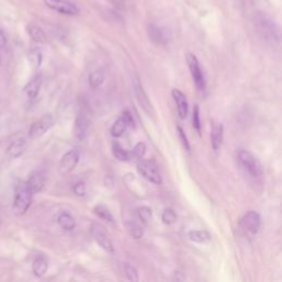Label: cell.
Segmentation results:
<instances>
[{
  "mask_svg": "<svg viewBox=\"0 0 282 282\" xmlns=\"http://www.w3.org/2000/svg\"><path fill=\"white\" fill-rule=\"evenodd\" d=\"M73 192L75 193L77 197H84L85 193H86V187H85V184L84 182H77L74 184L73 186Z\"/></svg>",
  "mask_w": 282,
  "mask_h": 282,
  "instance_id": "35",
  "label": "cell"
},
{
  "mask_svg": "<svg viewBox=\"0 0 282 282\" xmlns=\"http://www.w3.org/2000/svg\"><path fill=\"white\" fill-rule=\"evenodd\" d=\"M88 131V118L84 112H79L74 125V136L78 141L84 140Z\"/></svg>",
  "mask_w": 282,
  "mask_h": 282,
  "instance_id": "11",
  "label": "cell"
},
{
  "mask_svg": "<svg viewBox=\"0 0 282 282\" xmlns=\"http://www.w3.org/2000/svg\"><path fill=\"white\" fill-rule=\"evenodd\" d=\"M79 161V152L76 149H72V150H68L67 152L64 153L59 165L60 173L62 175H67L70 174L71 172L76 168V165Z\"/></svg>",
  "mask_w": 282,
  "mask_h": 282,
  "instance_id": "9",
  "label": "cell"
},
{
  "mask_svg": "<svg viewBox=\"0 0 282 282\" xmlns=\"http://www.w3.org/2000/svg\"><path fill=\"white\" fill-rule=\"evenodd\" d=\"M0 63H2V57H0Z\"/></svg>",
  "mask_w": 282,
  "mask_h": 282,
  "instance_id": "39",
  "label": "cell"
},
{
  "mask_svg": "<svg viewBox=\"0 0 282 282\" xmlns=\"http://www.w3.org/2000/svg\"><path fill=\"white\" fill-rule=\"evenodd\" d=\"M184 279H185V278L183 277L182 272H180V271H176V272L174 273V277H173V280H174V281H183Z\"/></svg>",
  "mask_w": 282,
  "mask_h": 282,
  "instance_id": "38",
  "label": "cell"
},
{
  "mask_svg": "<svg viewBox=\"0 0 282 282\" xmlns=\"http://www.w3.org/2000/svg\"><path fill=\"white\" fill-rule=\"evenodd\" d=\"M124 269H125V274L128 280L130 281H138L139 280V275H138L137 269L130 263H124Z\"/></svg>",
  "mask_w": 282,
  "mask_h": 282,
  "instance_id": "31",
  "label": "cell"
},
{
  "mask_svg": "<svg viewBox=\"0 0 282 282\" xmlns=\"http://www.w3.org/2000/svg\"><path fill=\"white\" fill-rule=\"evenodd\" d=\"M137 170L139 174L149 182L157 184V185L162 183V176L160 174L158 165L153 161L139 159L137 163Z\"/></svg>",
  "mask_w": 282,
  "mask_h": 282,
  "instance_id": "4",
  "label": "cell"
},
{
  "mask_svg": "<svg viewBox=\"0 0 282 282\" xmlns=\"http://www.w3.org/2000/svg\"><path fill=\"white\" fill-rule=\"evenodd\" d=\"M149 37L157 44H166L169 42V33L163 28L151 25L148 28Z\"/></svg>",
  "mask_w": 282,
  "mask_h": 282,
  "instance_id": "14",
  "label": "cell"
},
{
  "mask_svg": "<svg viewBox=\"0 0 282 282\" xmlns=\"http://www.w3.org/2000/svg\"><path fill=\"white\" fill-rule=\"evenodd\" d=\"M254 25L256 31L263 41L270 43H279L280 33L278 26L264 13H257L254 16Z\"/></svg>",
  "mask_w": 282,
  "mask_h": 282,
  "instance_id": "1",
  "label": "cell"
},
{
  "mask_svg": "<svg viewBox=\"0 0 282 282\" xmlns=\"http://www.w3.org/2000/svg\"><path fill=\"white\" fill-rule=\"evenodd\" d=\"M241 229L249 236H255L260 231L261 218L255 211H249L243 216L240 221Z\"/></svg>",
  "mask_w": 282,
  "mask_h": 282,
  "instance_id": "6",
  "label": "cell"
},
{
  "mask_svg": "<svg viewBox=\"0 0 282 282\" xmlns=\"http://www.w3.org/2000/svg\"><path fill=\"white\" fill-rule=\"evenodd\" d=\"M28 34L30 36V38L33 40L34 42L38 43H45L47 42V36H45L44 31L41 28H39L38 26L34 25H29L27 27Z\"/></svg>",
  "mask_w": 282,
  "mask_h": 282,
  "instance_id": "19",
  "label": "cell"
},
{
  "mask_svg": "<svg viewBox=\"0 0 282 282\" xmlns=\"http://www.w3.org/2000/svg\"><path fill=\"white\" fill-rule=\"evenodd\" d=\"M44 4L50 9L57 11L62 15L75 16L79 13L77 6L74 3L68 2V0H44Z\"/></svg>",
  "mask_w": 282,
  "mask_h": 282,
  "instance_id": "8",
  "label": "cell"
},
{
  "mask_svg": "<svg viewBox=\"0 0 282 282\" xmlns=\"http://www.w3.org/2000/svg\"><path fill=\"white\" fill-rule=\"evenodd\" d=\"M125 225H126V228H127V231H128V233L130 234L132 238L140 239L143 236V229L139 225V224H137L135 222H127L125 224Z\"/></svg>",
  "mask_w": 282,
  "mask_h": 282,
  "instance_id": "25",
  "label": "cell"
},
{
  "mask_svg": "<svg viewBox=\"0 0 282 282\" xmlns=\"http://www.w3.org/2000/svg\"><path fill=\"white\" fill-rule=\"evenodd\" d=\"M32 195L27 182H22L17 186L14 201V212L17 215H24L29 210L32 202Z\"/></svg>",
  "mask_w": 282,
  "mask_h": 282,
  "instance_id": "3",
  "label": "cell"
},
{
  "mask_svg": "<svg viewBox=\"0 0 282 282\" xmlns=\"http://www.w3.org/2000/svg\"><path fill=\"white\" fill-rule=\"evenodd\" d=\"M122 117L124 120H125V123L127 124L128 127H135V120H134V117H132V115L128 112V111H125L123 114H122Z\"/></svg>",
  "mask_w": 282,
  "mask_h": 282,
  "instance_id": "36",
  "label": "cell"
},
{
  "mask_svg": "<svg viewBox=\"0 0 282 282\" xmlns=\"http://www.w3.org/2000/svg\"><path fill=\"white\" fill-rule=\"evenodd\" d=\"M186 61H187L190 73H191L194 84L197 85L198 89L204 90L206 87L205 77H204V73L202 71V67H201V65H200L198 57L192 53H189L186 55Z\"/></svg>",
  "mask_w": 282,
  "mask_h": 282,
  "instance_id": "5",
  "label": "cell"
},
{
  "mask_svg": "<svg viewBox=\"0 0 282 282\" xmlns=\"http://www.w3.org/2000/svg\"><path fill=\"white\" fill-rule=\"evenodd\" d=\"M57 223H59V225L64 229V231L67 232L73 231L76 225L74 217L71 214H68V213H62V214H60L59 217H57Z\"/></svg>",
  "mask_w": 282,
  "mask_h": 282,
  "instance_id": "21",
  "label": "cell"
},
{
  "mask_svg": "<svg viewBox=\"0 0 282 282\" xmlns=\"http://www.w3.org/2000/svg\"><path fill=\"white\" fill-rule=\"evenodd\" d=\"M190 240L198 244H205L211 240V235L206 231H191L189 233Z\"/></svg>",
  "mask_w": 282,
  "mask_h": 282,
  "instance_id": "22",
  "label": "cell"
},
{
  "mask_svg": "<svg viewBox=\"0 0 282 282\" xmlns=\"http://www.w3.org/2000/svg\"><path fill=\"white\" fill-rule=\"evenodd\" d=\"M49 268V263L48 260L43 257H38L36 260L33 261L32 264V271L34 273V275L37 277H43V275L47 273Z\"/></svg>",
  "mask_w": 282,
  "mask_h": 282,
  "instance_id": "20",
  "label": "cell"
},
{
  "mask_svg": "<svg viewBox=\"0 0 282 282\" xmlns=\"http://www.w3.org/2000/svg\"><path fill=\"white\" fill-rule=\"evenodd\" d=\"M26 148V140L25 139H17L13 141L7 148V155L10 159H17L22 155Z\"/></svg>",
  "mask_w": 282,
  "mask_h": 282,
  "instance_id": "17",
  "label": "cell"
},
{
  "mask_svg": "<svg viewBox=\"0 0 282 282\" xmlns=\"http://www.w3.org/2000/svg\"><path fill=\"white\" fill-rule=\"evenodd\" d=\"M176 130H177V135H179V138L181 140V143L183 145V148L185 149V150L190 153V151H191V147H190V142L187 140V137L185 135V132H184V130L182 129V127H180V126H177Z\"/></svg>",
  "mask_w": 282,
  "mask_h": 282,
  "instance_id": "33",
  "label": "cell"
},
{
  "mask_svg": "<svg viewBox=\"0 0 282 282\" xmlns=\"http://www.w3.org/2000/svg\"><path fill=\"white\" fill-rule=\"evenodd\" d=\"M161 218H162V222L165 225H172L176 222V213L172 209H165Z\"/></svg>",
  "mask_w": 282,
  "mask_h": 282,
  "instance_id": "30",
  "label": "cell"
},
{
  "mask_svg": "<svg viewBox=\"0 0 282 282\" xmlns=\"http://www.w3.org/2000/svg\"><path fill=\"white\" fill-rule=\"evenodd\" d=\"M7 45V37L3 30H0V50L4 49Z\"/></svg>",
  "mask_w": 282,
  "mask_h": 282,
  "instance_id": "37",
  "label": "cell"
},
{
  "mask_svg": "<svg viewBox=\"0 0 282 282\" xmlns=\"http://www.w3.org/2000/svg\"><path fill=\"white\" fill-rule=\"evenodd\" d=\"M94 212H95V214L97 216H99L100 218H102V220L106 221V222H109V223H113L114 222V217H113L112 212L109 211L108 207H106L105 205H103V204L97 205L95 209H94Z\"/></svg>",
  "mask_w": 282,
  "mask_h": 282,
  "instance_id": "26",
  "label": "cell"
},
{
  "mask_svg": "<svg viewBox=\"0 0 282 282\" xmlns=\"http://www.w3.org/2000/svg\"><path fill=\"white\" fill-rule=\"evenodd\" d=\"M28 59H29V62L31 63L33 67L38 68L42 63L41 51H40L38 48H34V49L30 50V52H29V54H28Z\"/></svg>",
  "mask_w": 282,
  "mask_h": 282,
  "instance_id": "28",
  "label": "cell"
},
{
  "mask_svg": "<svg viewBox=\"0 0 282 282\" xmlns=\"http://www.w3.org/2000/svg\"><path fill=\"white\" fill-rule=\"evenodd\" d=\"M224 138V127L222 124H214L211 131V143L214 151H218L222 146Z\"/></svg>",
  "mask_w": 282,
  "mask_h": 282,
  "instance_id": "15",
  "label": "cell"
},
{
  "mask_svg": "<svg viewBox=\"0 0 282 282\" xmlns=\"http://www.w3.org/2000/svg\"><path fill=\"white\" fill-rule=\"evenodd\" d=\"M0 225H2V222H0Z\"/></svg>",
  "mask_w": 282,
  "mask_h": 282,
  "instance_id": "40",
  "label": "cell"
},
{
  "mask_svg": "<svg viewBox=\"0 0 282 282\" xmlns=\"http://www.w3.org/2000/svg\"><path fill=\"white\" fill-rule=\"evenodd\" d=\"M138 216H139L141 222L147 225L152 218V211L147 206L139 207V209H138Z\"/></svg>",
  "mask_w": 282,
  "mask_h": 282,
  "instance_id": "29",
  "label": "cell"
},
{
  "mask_svg": "<svg viewBox=\"0 0 282 282\" xmlns=\"http://www.w3.org/2000/svg\"><path fill=\"white\" fill-rule=\"evenodd\" d=\"M113 154L114 157L119 161H127L129 160V153L125 150L119 142L115 141L113 143Z\"/></svg>",
  "mask_w": 282,
  "mask_h": 282,
  "instance_id": "27",
  "label": "cell"
},
{
  "mask_svg": "<svg viewBox=\"0 0 282 282\" xmlns=\"http://www.w3.org/2000/svg\"><path fill=\"white\" fill-rule=\"evenodd\" d=\"M53 125H54L53 116L50 114L44 115L43 117L38 119L37 122H34L31 125L30 129H29V137H30L31 139H37V138L42 137L45 132L53 127Z\"/></svg>",
  "mask_w": 282,
  "mask_h": 282,
  "instance_id": "7",
  "label": "cell"
},
{
  "mask_svg": "<svg viewBox=\"0 0 282 282\" xmlns=\"http://www.w3.org/2000/svg\"><path fill=\"white\" fill-rule=\"evenodd\" d=\"M44 184H45V177L41 172H34V173L31 174L30 179H29L27 182V185L32 194H36L41 191V190L44 187Z\"/></svg>",
  "mask_w": 282,
  "mask_h": 282,
  "instance_id": "16",
  "label": "cell"
},
{
  "mask_svg": "<svg viewBox=\"0 0 282 282\" xmlns=\"http://www.w3.org/2000/svg\"><path fill=\"white\" fill-rule=\"evenodd\" d=\"M193 128L197 130L199 135H201V119H200V107L195 105L193 109Z\"/></svg>",
  "mask_w": 282,
  "mask_h": 282,
  "instance_id": "32",
  "label": "cell"
},
{
  "mask_svg": "<svg viewBox=\"0 0 282 282\" xmlns=\"http://www.w3.org/2000/svg\"><path fill=\"white\" fill-rule=\"evenodd\" d=\"M134 89H135V95H136V97H137L138 103H139V105L142 107L143 111H145L148 115H151V116H152V115L154 114L153 107H152V104L150 103V101H149L148 96H147V94H146V91L143 90L142 86L140 85V83L138 82L137 79L135 80Z\"/></svg>",
  "mask_w": 282,
  "mask_h": 282,
  "instance_id": "12",
  "label": "cell"
},
{
  "mask_svg": "<svg viewBox=\"0 0 282 282\" xmlns=\"http://www.w3.org/2000/svg\"><path fill=\"white\" fill-rule=\"evenodd\" d=\"M105 80V73L103 70H96L94 72L90 73V75L88 77L89 86L91 88H99L102 86V84Z\"/></svg>",
  "mask_w": 282,
  "mask_h": 282,
  "instance_id": "23",
  "label": "cell"
},
{
  "mask_svg": "<svg viewBox=\"0 0 282 282\" xmlns=\"http://www.w3.org/2000/svg\"><path fill=\"white\" fill-rule=\"evenodd\" d=\"M146 150L147 149H146L145 143L139 142L135 146L134 150H132V154H134V157L137 159H142L143 155H145V153H146Z\"/></svg>",
  "mask_w": 282,
  "mask_h": 282,
  "instance_id": "34",
  "label": "cell"
},
{
  "mask_svg": "<svg viewBox=\"0 0 282 282\" xmlns=\"http://www.w3.org/2000/svg\"><path fill=\"white\" fill-rule=\"evenodd\" d=\"M90 232L91 235H93L94 239L96 240V243L99 244L104 250H106L108 252H114V245L107 233L103 229V227L97 225V224H94V225H91Z\"/></svg>",
  "mask_w": 282,
  "mask_h": 282,
  "instance_id": "10",
  "label": "cell"
},
{
  "mask_svg": "<svg viewBox=\"0 0 282 282\" xmlns=\"http://www.w3.org/2000/svg\"><path fill=\"white\" fill-rule=\"evenodd\" d=\"M237 158L239 161V164L246 172V174H248L255 180L261 179L263 174L262 166L254 154L247 150H240L238 152Z\"/></svg>",
  "mask_w": 282,
  "mask_h": 282,
  "instance_id": "2",
  "label": "cell"
},
{
  "mask_svg": "<svg viewBox=\"0 0 282 282\" xmlns=\"http://www.w3.org/2000/svg\"><path fill=\"white\" fill-rule=\"evenodd\" d=\"M127 128H128V126L125 123V120L122 117H119L116 122H115V124L113 125V127L111 129L112 136L115 138L122 137L125 134V131L127 130Z\"/></svg>",
  "mask_w": 282,
  "mask_h": 282,
  "instance_id": "24",
  "label": "cell"
},
{
  "mask_svg": "<svg viewBox=\"0 0 282 282\" xmlns=\"http://www.w3.org/2000/svg\"><path fill=\"white\" fill-rule=\"evenodd\" d=\"M41 84H42V79H41V75H36L34 76L30 82H29L26 87H25V93L27 94V96L30 100L36 99L38 96L40 88H41Z\"/></svg>",
  "mask_w": 282,
  "mask_h": 282,
  "instance_id": "18",
  "label": "cell"
},
{
  "mask_svg": "<svg viewBox=\"0 0 282 282\" xmlns=\"http://www.w3.org/2000/svg\"><path fill=\"white\" fill-rule=\"evenodd\" d=\"M172 97L176 104L177 113H179V116L181 119H185L187 117L189 113V103L186 100V96L184 95L180 89L174 88L172 90Z\"/></svg>",
  "mask_w": 282,
  "mask_h": 282,
  "instance_id": "13",
  "label": "cell"
}]
</instances>
